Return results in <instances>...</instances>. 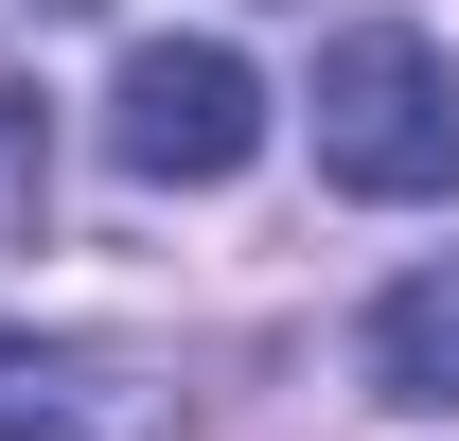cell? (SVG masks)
<instances>
[{
    "mask_svg": "<svg viewBox=\"0 0 459 441\" xmlns=\"http://www.w3.org/2000/svg\"><path fill=\"white\" fill-rule=\"evenodd\" d=\"M300 107H318V177H336V195H389V212L459 195V71L424 54L406 18H353Z\"/></svg>",
    "mask_w": 459,
    "mask_h": 441,
    "instance_id": "6da1fadb",
    "label": "cell"
},
{
    "mask_svg": "<svg viewBox=\"0 0 459 441\" xmlns=\"http://www.w3.org/2000/svg\"><path fill=\"white\" fill-rule=\"evenodd\" d=\"M107 160L160 177V195H212V177L265 160V71L230 54V36H142L107 71Z\"/></svg>",
    "mask_w": 459,
    "mask_h": 441,
    "instance_id": "7a4b0ae2",
    "label": "cell"
},
{
    "mask_svg": "<svg viewBox=\"0 0 459 441\" xmlns=\"http://www.w3.org/2000/svg\"><path fill=\"white\" fill-rule=\"evenodd\" d=\"M177 388L160 353H124V335H36L0 318V441H160Z\"/></svg>",
    "mask_w": 459,
    "mask_h": 441,
    "instance_id": "3957f363",
    "label": "cell"
},
{
    "mask_svg": "<svg viewBox=\"0 0 459 441\" xmlns=\"http://www.w3.org/2000/svg\"><path fill=\"white\" fill-rule=\"evenodd\" d=\"M353 371L389 406H459V265H406L371 318H353Z\"/></svg>",
    "mask_w": 459,
    "mask_h": 441,
    "instance_id": "277c9868",
    "label": "cell"
}]
</instances>
